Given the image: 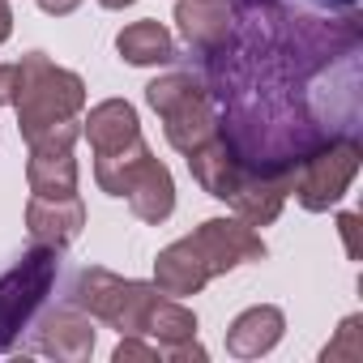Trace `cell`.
Segmentation results:
<instances>
[{
	"instance_id": "83f0119b",
	"label": "cell",
	"mask_w": 363,
	"mask_h": 363,
	"mask_svg": "<svg viewBox=\"0 0 363 363\" xmlns=\"http://www.w3.org/2000/svg\"><path fill=\"white\" fill-rule=\"evenodd\" d=\"M103 9H124V5H137V0H99Z\"/></svg>"
},
{
	"instance_id": "ac0fdd59",
	"label": "cell",
	"mask_w": 363,
	"mask_h": 363,
	"mask_svg": "<svg viewBox=\"0 0 363 363\" xmlns=\"http://www.w3.org/2000/svg\"><path fill=\"white\" fill-rule=\"evenodd\" d=\"M141 333H150V337L158 342V350H167V346H179V342H193V337H197V316H193L184 303L158 295V303L150 308Z\"/></svg>"
},
{
	"instance_id": "9a60e30c",
	"label": "cell",
	"mask_w": 363,
	"mask_h": 363,
	"mask_svg": "<svg viewBox=\"0 0 363 363\" xmlns=\"http://www.w3.org/2000/svg\"><path fill=\"white\" fill-rule=\"evenodd\" d=\"M291 197L286 175H269V171H248V179L240 184V193L227 201L235 210V218H244L248 227H269L282 214V201Z\"/></svg>"
},
{
	"instance_id": "7c38bea8",
	"label": "cell",
	"mask_w": 363,
	"mask_h": 363,
	"mask_svg": "<svg viewBox=\"0 0 363 363\" xmlns=\"http://www.w3.org/2000/svg\"><path fill=\"white\" fill-rule=\"evenodd\" d=\"M210 278H214V274H210V265L201 261V252L193 248L189 235L175 240V244H167V248L158 252V261H154V286H158L162 295H171V299L197 295Z\"/></svg>"
},
{
	"instance_id": "52a82bcc",
	"label": "cell",
	"mask_w": 363,
	"mask_h": 363,
	"mask_svg": "<svg viewBox=\"0 0 363 363\" xmlns=\"http://www.w3.org/2000/svg\"><path fill=\"white\" fill-rule=\"evenodd\" d=\"M189 240H193V248L201 252V261L210 265L214 278L227 274V269H235V265H248V261L265 257V240L244 218H210Z\"/></svg>"
},
{
	"instance_id": "7402d4cb",
	"label": "cell",
	"mask_w": 363,
	"mask_h": 363,
	"mask_svg": "<svg viewBox=\"0 0 363 363\" xmlns=\"http://www.w3.org/2000/svg\"><path fill=\"white\" fill-rule=\"evenodd\" d=\"M18 99V65H0V107H13Z\"/></svg>"
},
{
	"instance_id": "5b68a950",
	"label": "cell",
	"mask_w": 363,
	"mask_h": 363,
	"mask_svg": "<svg viewBox=\"0 0 363 363\" xmlns=\"http://www.w3.org/2000/svg\"><path fill=\"white\" fill-rule=\"evenodd\" d=\"M158 286L154 282H133V278H120L111 269H82L73 278V291H69V303L82 308L86 316L94 320H107L111 329L120 333H141L145 329V316L150 308L158 303Z\"/></svg>"
},
{
	"instance_id": "7a4b0ae2",
	"label": "cell",
	"mask_w": 363,
	"mask_h": 363,
	"mask_svg": "<svg viewBox=\"0 0 363 363\" xmlns=\"http://www.w3.org/2000/svg\"><path fill=\"white\" fill-rule=\"evenodd\" d=\"M18 128L30 141H39L43 133L77 120V111L86 107V82L60 65H52L43 52H30L22 56L18 65Z\"/></svg>"
},
{
	"instance_id": "5bb4252c",
	"label": "cell",
	"mask_w": 363,
	"mask_h": 363,
	"mask_svg": "<svg viewBox=\"0 0 363 363\" xmlns=\"http://www.w3.org/2000/svg\"><path fill=\"white\" fill-rule=\"evenodd\" d=\"M124 197H128V210H133L141 223H154V227L167 223L171 210H175V184H171V171L150 154V158L137 167V175L128 179Z\"/></svg>"
},
{
	"instance_id": "9c48e42d",
	"label": "cell",
	"mask_w": 363,
	"mask_h": 363,
	"mask_svg": "<svg viewBox=\"0 0 363 363\" xmlns=\"http://www.w3.org/2000/svg\"><path fill=\"white\" fill-rule=\"evenodd\" d=\"M86 227V206L77 193L69 197H30L26 206V231L35 244L48 248H69Z\"/></svg>"
},
{
	"instance_id": "30bf717a",
	"label": "cell",
	"mask_w": 363,
	"mask_h": 363,
	"mask_svg": "<svg viewBox=\"0 0 363 363\" xmlns=\"http://www.w3.org/2000/svg\"><path fill=\"white\" fill-rule=\"evenodd\" d=\"M189 171H193V179H197L210 197L231 201V197L240 193V184L248 179L252 167H248L223 137H210L206 145H197V150L189 154Z\"/></svg>"
},
{
	"instance_id": "ba28073f",
	"label": "cell",
	"mask_w": 363,
	"mask_h": 363,
	"mask_svg": "<svg viewBox=\"0 0 363 363\" xmlns=\"http://www.w3.org/2000/svg\"><path fill=\"white\" fill-rule=\"evenodd\" d=\"M30 350L52 354V359H69V363L90 359V350H94V316H86V312L73 308V303L48 312V316L39 320L35 337H30Z\"/></svg>"
},
{
	"instance_id": "e0dca14e",
	"label": "cell",
	"mask_w": 363,
	"mask_h": 363,
	"mask_svg": "<svg viewBox=\"0 0 363 363\" xmlns=\"http://www.w3.org/2000/svg\"><path fill=\"white\" fill-rule=\"evenodd\" d=\"M116 52L128 65H137V69H145V65H171L175 60V39H171V30L162 22L145 18V22H133V26H124L116 35Z\"/></svg>"
},
{
	"instance_id": "8992f818",
	"label": "cell",
	"mask_w": 363,
	"mask_h": 363,
	"mask_svg": "<svg viewBox=\"0 0 363 363\" xmlns=\"http://www.w3.org/2000/svg\"><path fill=\"white\" fill-rule=\"evenodd\" d=\"M60 274V248L35 244L5 278H0V350H13L18 333L30 325Z\"/></svg>"
},
{
	"instance_id": "3957f363",
	"label": "cell",
	"mask_w": 363,
	"mask_h": 363,
	"mask_svg": "<svg viewBox=\"0 0 363 363\" xmlns=\"http://www.w3.org/2000/svg\"><path fill=\"white\" fill-rule=\"evenodd\" d=\"M145 103L162 116V133L179 154H193L210 137H218V107L201 77L193 73H167L145 86Z\"/></svg>"
},
{
	"instance_id": "484cf974",
	"label": "cell",
	"mask_w": 363,
	"mask_h": 363,
	"mask_svg": "<svg viewBox=\"0 0 363 363\" xmlns=\"http://www.w3.org/2000/svg\"><path fill=\"white\" fill-rule=\"evenodd\" d=\"M278 0H231V9H269Z\"/></svg>"
},
{
	"instance_id": "6da1fadb",
	"label": "cell",
	"mask_w": 363,
	"mask_h": 363,
	"mask_svg": "<svg viewBox=\"0 0 363 363\" xmlns=\"http://www.w3.org/2000/svg\"><path fill=\"white\" fill-rule=\"evenodd\" d=\"M359 48L354 13L325 22L282 0L235 9L231 35L201 56L218 137L252 171L291 175L308 150L359 128V111L329 103V82L359 77Z\"/></svg>"
},
{
	"instance_id": "44dd1931",
	"label": "cell",
	"mask_w": 363,
	"mask_h": 363,
	"mask_svg": "<svg viewBox=\"0 0 363 363\" xmlns=\"http://www.w3.org/2000/svg\"><path fill=\"white\" fill-rule=\"evenodd\" d=\"M133 359H158V346L137 342V333H124V342L116 346V363H133Z\"/></svg>"
},
{
	"instance_id": "4fadbf2b",
	"label": "cell",
	"mask_w": 363,
	"mask_h": 363,
	"mask_svg": "<svg viewBox=\"0 0 363 363\" xmlns=\"http://www.w3.org/2000/svg\"><path fill=\"white\" fill-rule=\"evenodd\" d=\"M282 329H286L282 308L257 303V308H248V312H240V316L231 320V329H227V350H231L235 359H261V354H269V350L282 342Z\"/></svg>"
},
{
	"instance_id": "d4e9b609",
	"label": "cell",
	"mask_w": 363,
	"mask_h": 363,
	"mask_svg": "<svg viewBox=\"0 0 363 363\" xmlns=\"http://www.w3.org/2000/svg\"><path fill=\"white\" fill-rule=\"evenodd\" d=\"M9 30H13V9H9V0H0V43L9 39Z\"/></svg>"
},
{
	"instance_id": "d6986e66",
	"label": "cell",
	"mask_w": 363,
	"mask_h": 363,
	"mask_svg": "<svg viewBox=\"0 0 363 363\" xmlns=\"http://www.w3.org/2000/svg\"><path fill=\"white\" fill-rule=\"evenodd\" d=\"M150 158V145L137 137V141H128L124 150H111V154H99V162H94V179H99V189L107 193V197H124V189H128V179L137 175V167Z\"/></svg>"
},
{
	"instance_id": "603a6c76",
	"label": "cell",
	"mask_w": 363,
	"mask_h": 363,
	"mask_svg": "<svg viewBox=\"0 0 363 363\" xmlns=\"http://www.w3.org/2000/svg\"><path fill=\"white\" fill-rule=\"evenodd\" d=\"M337 227H342V240H346V257L354 261L359 257V214H342Z\"/></svg>"
},
{
	"instance_id": "277c9868",
	"label": "cell",
	"mask_w": 363,
	"mask_h": 363,
	"mask_svg": "<svg viewBox=\"0 0 363 363\" xmlns=\"http://www.w3.org/2000/svg\"><path fill=\"white\" fill-rule=\"evenodd\" d=\"M359 162H363V145H359L354 133L329 137V141H320L316 150H308L291 167L286 184H291V193H295V201L303 210L320 214V210H329V206H337L346 197V189L359 175Z\"/></svg>"
},
{
	"instance_id": "2e32d148",
	"label": "cell",
	"mask_w": 363,
	"mask_h": 363,
	"mask_svg": "<svg viewBox=\"0 0 363 363\" xmlns=\"http://www.w3.org/2000/svg\"><path fill=\"white\" fill-rule=\"evenodd\" d=\"M86 141H90V150L94 154H111V150H124L128 141H137L141 137V124H137V111H133V103H124V99H107V103H99L90 116H86Z\"/></svg>"
},
{
	"instance_id": "4316f807",
	"label": "cell",
	"mask_w": 363,
	"mask_h": 363,
	"mask_svg": "<svg viewBox=\"0 0 363 363\" xmlns=\"http://www.w3.org/2000/svg\"><path fill=\"white\" fill-rule=\"evenodd\" d=\"M320 5H329V9H346V13H350L359 0H320Z\"/></svg>"
},
{
	"instance_id": "cb8c5ba5",
	"label": "cell",
	"mask_w": 363,
	"mask_h": 363,
	"mask_svg": "<svg viewBox=\"0 0 363 363\" xmlns=\"http://www.w3.org/2000/svg\"><path fill=\"white\" fill-rule=\"evenodd\" d=\"M77 5H82V0H39V9H43V13H56V18L73 13Z\"/></svg>"
},
{
	"instance_id": "ffe728a7",
	"label": "cell",
	"mask_w": 363,
	"mask_h": 363,
	"mask_svg": "<svg viewBox=\"0 0 363 363\" xmlns=\"http://www.w3.org/2000/svg\"><path fill=\"white\" fill-rule=\"evenodd\" d=\"M325 363H359L363 359V316H346L342 320V329H337V337L325 346V354H320Z\"/></svg>"
},
{
	"instance_id": "8fae6325",
	"label": "cell",
	"mask_w": 363,
	"mask_h": 363,
	"mask_svg": "<svg viewBox=\"0 0 363 363\" xmlns=\"http://www.w3.org/2000/svg\"><path fill=\"white\" fill-rule=\"evenodd\" d=\"M231 22H235V9L227 0H179L175 5V26L197 60L210 56L231 35Z\"/></svg>"
}]
</instances>
